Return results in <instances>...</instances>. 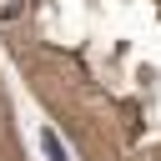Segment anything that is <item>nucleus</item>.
<instances>
[{
  "mask_svg": "<svg viewBox=\"0 0 161 161\" xmlns=\"http://www.w3.org/2000/svg\"><path fill=\"white\" fill-rule=\"evenodd\" d=\"M40 146H45V156H50V161H70V156H65V146H60V136H55V131H40Z\"/></svg>",
  "mask_w": 161,
  "mask_h": 161,
  "instance_id": "obj_1",
  "label": "nucleus"
},
{
  "mask_svg": "<svg viewBox=\"0 0 161 161\" xmlns=\"http://www.w3.org/2000/svg\"><path fill=\"white\" fill-rule=\"evenodd\" d=\"M20 15H25V0H0V25H10Z\"/></svg>",
  "mask_w": 161,
  "mask_h": 161,
  "instance_id": "obj_2",
  "label": "nucleus"
}]
</instances>
